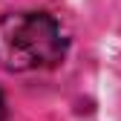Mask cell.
<instances>
[{
    "label": "cell",
    "mask_w": 121,
    "mask_h": 121,
    "mask_svg": "<svg viewBox=\"0 0 121 121\" xmlns=\"http://www.w3.org/2000/svg\"><path fill=\"white\" fill-rule=\"evenodd\" d=\"M6 118V98H3V89H0V121Z\"/></svg>",
    "instance_id": "2"
},
{
    "label": "cell",
    "mask_w": 121,
    "mask_h": 121,
    "mask_svg": "<svg viewBox=\"0 0 121 121\" xmlns=\"http://www.w3.org/2000/svg\"><path fill=\"white\" fill-rule=\"evenodd\" d=\"M66 55L60 23L46 12H12L0 17V69H52Z\"/></svg>",
    "instance_id": "1"
}]
</instances>
